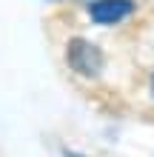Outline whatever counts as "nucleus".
<instances>
[{
	"label": "nucleus",
	"mask_w": 154,
	"mask_h": 157,
	"mask_svg": "<svg viewBox=\"0 0 154 157\" xmlns=\"http://www.w3.org/2000/svg\"><path fill=\"white\" fill-rule=\"evenodd\" d=\"M88 12L97 23H120L123 17L134 12V3L131 0H97V3H92Z\"/></svg>",
	"instance_id": "nucleus-2"
},
{
	"label": "nucleus",
	"mask_w": 154,
	"mask_h": 157,
	"mask_svg": "<svg viewBox=\"0 0 154 157\" xmlns=\"http://www.w3.org/2000/svg\"><path fill=\"white\" fill-rule=\"evenodd\" d=\"M151 91H154V77H151Z\"/></svg>",
	"instance_id": "nucleus-3"
},
{
	"label": "nucleus",
	"mask_w": 154,
	"mask_h": 157,
	"mask_svg": "<svg viewBox=\"0 0 154 157\" xmlns=\"http://www.w3.org/2000/svg\"><path fill=\"white\" fill-rule=\"evenodd\" d=\"M66 60L69 66L83 77H97L103 69V52L97 49L94 43H88L83 37H71L69 49H66Z\"/></svg>",
	"instance_id": "nucleus-1"
}]
</instances>
